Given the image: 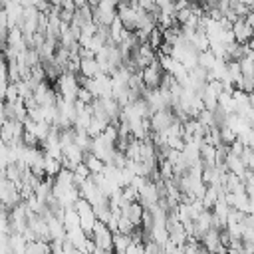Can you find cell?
Segmentation results:
<instances>
[{
  "instance_id": "1",
  "label": "cell",
  "mask_w": 254,
  "mask_h": 254,
  "mask_svg": "<svg viewBox=\"0 0 254 254\" xmlns=\"http://www.w3.org/2000/svg\"><path fill=\"white\" fill-rule=\"evenodd\" d=\"M73 208H75V212H77V216H79V228L87 234V236H91V230H93V224L97 222V216H95V210H93V206L85 200V198H77L75 200V204H73Z\"/></svg>"
},
{
  "instance_id": "2",
  "label": "cell",
  "mask_w": 254,
  "mask_h": 254,
  "mask_svg": "<svg viewBox=\"0 0 254 254\" xmlns=\"http://www.w3.org/2000/svg\"><path fill=\"white\" fill-rule=\"evenodd\" d=\"M95 244V248L103 250V252H113V232L107 228L105 222L97 220L93 224V230H91V236H89Z\"/></svg>"
},
{
  "instance_id": "3",
  "label": "cell",
  "mask_w": 254,
  "mask_h": 254,
  "mask_svg": "<svg viewBox=\"0 0 254 254\" xmlns=\"http://www.w3.org/2000/svg\"><path fill=\"white\" fill-rule=\"evenodd\" d=\"M22 135H24V123L12 121V119H4V121H2L0 139H2L6 145H20V143H22Z\"/></svg>"
},
{
  "instance_id": "4",
  "label": "cell",
  "mask_w": 254,
  "mask_h": 254,
  "mask_svg": "<svg viewBox=\"0 0 254 254\" xmlns=\"http://www.w3.org/2000/svg\"><path fill=\"white\" fill-rule=\"evenodd\" d=\"M58 93L64 97V99H69V101H75L77 97V91H79V79L75 73H62L58 79Z\"/></svg>"
},
{
  "instance_id": "5",
  "label": "cell",
  "mask_w": 254,
  "mask_h": 254,
  "mask_svg": "<svg viewBox=\"0 0 254 254\" xmlns=\"http://www.w3.org/2000/svg\"><path fill=\"white\" fill-rule=\"evenodd\" d=\"M163 67L159 65V62L155 60L153 64H149V65H145L143 69H141V79H143V85L147 87V89H157L159 85H161V79H163Z\"/></svg>"
},
{
  "instance_id": "6",
  "label": "cell",
  "mask_w": 254,
  "mask_h": 254,
  "mask_svg": "<svg viewBox=\"0 0 254 254\" xmlns=\"http://www.w3.org/2000/svg\"><path fill=\"white\" fill-rule=\"evenodd\" d=\"M175 119H177V117H175V113H173L171 109H163V111H155V113H151V117H149L151 133H161V131H165L167 127L173 125Z\"/></svg>"
},
{
  "instance_id": "7",
  "label": "cell",
  "mask_w": 254,
  "mask_h": 254,
  "mask_svg": "<svg viewBox=\"0 0 254 254\" xmlns=\"http://www.w3.org/2000/svg\"><path fill=\"white\" fill-rule=\"evenodd\" d=\"M232 34H234V42L236 44H248L254 38V30L244 22V18H238L232 24Z\"/></svg>"
},
{
  "instance_id": "8",
  "label": "cell",
  "mask_w": 254,
  "mask_h": 254,
  "mask_svg": "<svg viewBox=\"0 0 254 254\" xmlns=\"http://www.w3.org/2000/svg\"><path fill=\"white\" fill-rule=\"evenodd\" d=\"M99 73H101V69H99V64L95 58H79V73L77 75H81L85 79H93Z\"/></svg>"
},
{
  "instance_id": "9",
  "label": "cell",
  "mask_w": 254,
  "mask_h": 254,
  "mask_svg": "<svg viewBox=\"0 0 254 254\" xmlns=\"http://www.w3.org/2000/svg\"><path fill=\"white\" fill-rule=\"evenodd\" d=\"M198 242L204 246V250H206L208 254H216L218 248L222 246V242H220V230H218V228H210Z\"/></svg>"
},
{
  "instance_id": "10",
  "label": "cell",
  "mask_w": 254,
  "mask_h": 254,
  "mask_svg": "<svg viewBox=\"0 0 254 254\" xmlns=\"http://www.w3.org/2000/svg\"><path fill=\"white\" fill-rule=\"evenodd\" d=\"M143 204L139 202V200H135V202H129L123 210H121V214H125L127 218H129V222L137 228V226H141V218H143Z\"/></svg>"
},
{
  "instance_id": "11",
  "label": "cell",
  "mask_w": 254,
  "mask_h": 254,
  "mask_svg": "<svg viewBox=\"0 0 254 254\" xmlns=\"http://www.w3.org/2000/svg\"><path fill=\"white\" fill-rule=\"evenodd\" d=\"M200 161L204 167H216V147L210 143H200Z\"/></svg>"
},
{
  "instance_id": "12",
  "label": "cell",
  "mask_w": 254,
  "mask_h": 254,
  "mask_svg": "<svg viewBox=\"0 0 254 254\" xmlns=\"http://www.w3.org/2000/svg\"><path fill=\"white\" fill-rule=\"evenodd\" d=\"M62 224H64L65 232H67V230H75V228H79V216H77V212H75L73 206H71V208H64Z\"/></svg>"
},
{
  "instance_id": "13",
  "label": "cell",
  "mask_w": 254,
  "mask_h": 254,
  "mask_svg": "<svg viewBox=\"0 0 254 254\" xmlns=\"http://www.w3.org/2000/svg\"><path fill=\"white\" fill-rule=\"evenodd\" d=\"M42 165H44V175L50 177V179H54L64 169V165H62L60 159H54V157H48V155H44V163Z\"/></svg>"
},
{
  "instance_id": "14",
  "label": "cell",
  "mask_w": 254,
  "mask_h": 254,
  "mask_svg": "<svg viewBox=\"0 0 254 254\" xmlns=\"http://www.w3.org/2000/svg\"><path fill=\"white\" fill-rule=\"evenodd\" d=\"M83 165L89 169V173H91V175L101 173V171H103V167H105V163H103L101 159H97L93 153H85V155H83Z\"/></svg>"
},
{
  "instance_id": "15",
  "label": "cell",
  "mask_w": 254,
  "mask_h": 254,
  "mask_svg": "<svg viewBox=\"0 0 254 254\" xmlns=\"http://www.w3.org/2000/svg\"><path fill=\"white\" fill-rule=\"evenodd\" d=\"M220 190H216L214 187H206V190H204V194H202V198H200V202H202V206L206 208V210H210L214 204H216V200L220 198Z\"/></svg>"
},
{
  "instance_id": "16",
  "label": "cell",
  "mask_w": 254,
  "mask_h": 254,
  "mask_svg": "<svg viewBox=\"0 0 254 254\" xmlns=\"http://www.w3.org/2000/svg\"><path fill=\"white\" fill-rule=\"evenodd\" d=\"M189 42L192 44V48H194L196 52H204V50H208V48H210V42H208L206 34H204V32H200V30H196Z\"/></svg>"
},
{
  "instance_id": "17",
  "label": "cell",
  "mask_w": 254,
  "mask_h": 254,
  "mask_svg": "<svg viewBox=\"0 0 254 254\" xmlns=\"http://www.w3.org/2000/svg\"><path fill=\"white\" fill-rule=\"evenodd\" d=\"M214 62H216V56H214L210 50L198 52V62H196V65H198V67H202V69H206V73L212 69Z\"/></svg>"
},
{
  "instance_id": "18",
  "label": "cell",
  "mask_w": 254,
  "mask_h": 254,
  "mask_svg": "<svg viewBox=\"0 0 254 254\" xmlns=\"http://www.w3.org/2000/svg\"><path fill=\"white\" fill-rule=\"evenodd\" d=\"M129 242H131V238H129V236L115 232V234H113V254H125V250H127Z\"/></svg>"
},
{
  "instance_id": "19",
  "label": "cell",
  "mask_w": 254,
  "mask_h": 254,
  "mask_svg": "<svg viewBox=\"0 0 254 254\" xmlns=\"http://www.w3.org/2000/svg\"><path fill=\"white\" fill-rule=\"evenodd\" d=\"M220 129V143L222 145H226V147H230L236 139H238V135L230 129V127H226V125H222V127H218Z\"/></svg>"
},
{
  "instance_id": "20",
  "label": "cell",
  "mask_w": 254,
  "mask_h": 254,
  "mask_svg": "<svg viewBox=\"0 0 254 254\" xmlns=\"http://www.w3.org/2000/svg\"><path fill=\"white\" fill-rule=\"evenodd\" d=\"M91 177V173H89V169L83 165V163H79L75 169H73V181H75V185L79 187L83 181H87Z\"/></svg>"
},
{
  "instance_id": "21",
  "label": "cell",
  "mask_w": 254,
  "mask_h": 254,
  "mask_svg": "<svg viewBox=\"0 0 254 254\" xmlns=\"http://www.w3.org/2000/svg\"><path fill=\"white\" fill-rule=\"evenodd\" d=\"M133 230H135V226L129 222V218H127L125 214H119V218H117V232H119V234L129 236Z\"/></svg>"
},
{
  "instance_id": "22",
  "label": "cell",
  "mask_w": 254,
  "mask_h": 254,
  "mask_svg": "<svg viewBox=\"0 0 254 254\" xmlns=\"http://www.w3.org/2000/svg\"><path fill=\"white\" fill-rule=\"evenodd\" d=\"M20 99V93H18V85L16 83H8V89H6V97H4V101L6 103H14V101H18Z\"/></svg>"
},
{
  "instance_id": "23",
  "label": "cell",
  "mask_w": 254,
  "mask_h": 254,
  "mask_svg": "<svg viewBox=\"0 0 254 254\" xmlns=\"http://www.w3.org/2000/svg\"><path fill=\"white\" fill-rule=\"evenodd\" d=\"M125 254H145V242H129Z\"/></svg>"
},
{
  "instance_id": "24",
  "label": "cell",
  "mask_w": 254,
  "mask_h": 254,
  "mask_svg": "<svg viewBox=\"0 0 254 254\" xmlns=\"http://www.w3.org/2000/svg\"><path fill=\"white\" fill-rule=\"evenodd\" d=\"M8 83H10L8 75H0V101H4V97H6V89H8Z\"/></svg>"
},
{
  "instance_id": "25",
  "label": "cell",
  "mask_w": 254,
  "mask_h": 254,
  "mask_svg": "<svg viewBox=\"0 0 254 254\" xmlns=\"http://www.w3.org/2000/svg\"><path fill=\"white\" fill-rule=\"evenodd\" d=\"M153 2H155V6H157V8H159V10H161V8H163V6H167V4H171V2H173V0H153Z\"/></svg>"
},
{
  "instance_id": "26",
  "label": "cell",
  "mask_w": 254,
  "mask_h": 254,
  "mask_svg": "<svg viewBox=\"0 0 254 254\" xmlns=\"http://www.w3.org/2000/svg\"><path fill=\"white\" fill-rule=\"evenodd\" d=\"M248 97H250V105H252V107H254V89H252V91H250V93H248Z\"/></svg>"
},
{
  "instance_id": "27",
  "label": "cell",
  "mask_w": 254,
  "mask_h": 254,
  "mask_svg": "<svg viewBox=\"0 0 254 254\" xmlns=\"http://www.w3.org/2000/svg\"><path fill=\"white\" fill-rule=\"evenodd\" d=\"M248 50H250V52H252V54H254V38H252V40H250V42H248Z\"/></svg>"
},
{
  "instance_id": "28",
  "label": "cell",
  "mask_w": 254,
  "mask_h": 254,
  "mask_svg": "<svg viewBox=\"0 0 254 254\" xmlns=\"http://www.w3.org/2000/svg\"><path fill=\"white\" fill-rule=\"evenodd\" d=\"M91 254H113V252H103V250H99V248H95Z\"/></svg>"
},
{
  "instance_id": "29",
  "label": "cell",
  "mask_w": 254,
  "mask_h": 254,
  "mask_svg": "<svg viewBox=\"0 0 254 254\" xmlns=\"http://www.w3.org/2000/svg\"><path fill=\"white\" fill-rule=\"evenodd\" d=\"M121 2H127V0H117V4H121Z\"/></svg>"
},
{
  "instance_id": "30",
  "label": "cell",
  "mask_w": 254,
  "mask_h": 254,
  "mask_svg": "<svg viewBox=\"0 0 254 254\" xmlns=\"http://www.w3.org/2000/svg\"><path fill=\"white\" fill-rule=\"evenodd\" d=\"M242 254H250V252H242Z\"/></svg>"
}]
</instances>
